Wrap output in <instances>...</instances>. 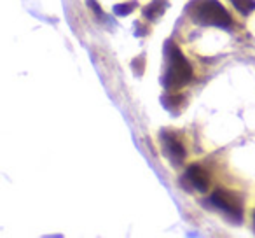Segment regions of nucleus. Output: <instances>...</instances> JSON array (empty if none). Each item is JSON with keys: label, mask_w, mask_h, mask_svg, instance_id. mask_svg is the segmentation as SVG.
<instances>
[{"label": "nucleus", "mask_w": 255, "mask_h": 238, "mask_svg": "<svg viewBox=\"0 0 255 238\" xmlns=\"http://www.w3.org/2000/svg\"><path fill=\"white\" fill-rule=\"evenodd\" d=\"M187 14L199 25H213L227 28L233 23L229 12L224 9L219 0H191L187 5Z\"/></svg>", "instance_id": "obj_1"}, {"label": "nucleus", "mask_w": 255, "mask_h": 238, "mask_svg": "<svg viewBox=\"0 0 255 238\" xmlns=\"http://www.w3.org/2000/svg\"><path fill=\"white\" fill-rule=\"evenodd\" d=\"M166 53L168 68L166 74H164V86L170 91H177V89L184 88L192 79V67L173 42L166 44Z\"/></svg>", "instance_id": "obj_2"}, {"label": "nucleus", "mask_w": 255, "mask_h": 238, "mask_svg": "<svg viewBox=\"0 0 255 238\" xmlns=\"http://www.w3.org/2000/svg\"><path fill=\"white\" fill-rule=\"evenodd\" d=\"M212 203L215 207H219L220 210H224L226 214L233 217H238L240 219L241 214H243V207H241V202L236 195H233L231 191H226V189H217V191L212 193Z\"/></svg>", "instance_id": "obj_3"}, {"label": "nucleus", "mask_w": 255, "mask_h": 238, "mask_svg": "<svg viewBox=\"0 0 255 238\" xmlns=\"http://www.w3.org/2000/svg\"><path fill=\"white\" fill-rule=\"evenodd\" d=\"M163 144H164L166 154L175 161V163H178V161H182L185 158L184 144L178 140L177 135H173V133H163Z\"/></svg>", "instance_id": "obj_4"}, {"label": "nucleus", "mask_w": 255, "mask_h": 238, "mask_svg": "<svg viewBox=\"0 0 255 238\" xmlns=\"http://www.w3.org/2000/svg\"><path fill=\"white\" fill-rule=\"evenodd\" d=\"M185 175H187L189 182H191L198 191H206V189H208L210 177H208V172L203 167H199V165H191V167L187 168V172H185Z\"/></svg>", "instance_id": "obj_5"}, {"label": "nucleus", "mask_w": 255, "mask_h": 238, "mask_svg": "<svg viewBox=\"0 0 255 238\" xmlns=\"http://www.w3.org/2000/svg\"><path fill=\"white\" fill-rule=\"evenodd\" d=\"M166 5H168L166 0H154L152 4L143 11V14H145V18H149V19H157L164 12Z\"/></svg>", "instance_id": "obj_6"}, {"label": "nucleus", "mask_w": 255, "mask_h": 238, "mask_svg": "<svg viewBox=\"0 0 255 238\" xmlns=\"http://www.w3.org/2000/svg\"><path fill=\"white\" fill-rule=\"evenodd\" d=\"M231 2L243 16H248L255 9V0H231Z\"/></svg>", "instance_id": "obj_7"}, {"label": "nucleus", "mask_w": 255, "mask_h": 238, "mask_svg": "<svg viewBox=\"0 0 255 238\" xmlns=\"http://www.w3.org/2000/svg\"><path fill=\"white\" fill-rule=\"evenodd\" d=\"M123 5H124V4L116 5V7H114V12H116V14H119V16H124V14H129L131 11H135V7H136L135 2H131V4H128V7H123Z\"/></svg>", "instance_id": "obj_8"}, {"label": "nucleus", "mask_w": 255, "mask_h": 238, "mask_svg": "<svg viewBox=\"0 0 255 238\" xmlns=\"http://www.w3.org/2000/svg\"><path fill=\"white\" fill-rule=\"evenodd\" d=\"M254 219H255V217H254Z\"/></svg>", "instance_id": "obj_9"}]
</instances>
